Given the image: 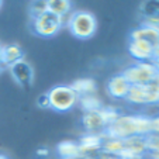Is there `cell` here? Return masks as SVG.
Returning <instances> with one entry per match:
<instances>
[{
    "instance_id": "1",
    "label": "cell",
    "mask_w": 159,
    "mask_h": 159,
    "mask_svg": "<svg viewBox=\"0 0 159 159\" xmlns=\"http://www.w3.org/2000/svg\"><path fill=\"white\" fill-rule=\"evenodd\" d=\"M106 134L114 138L125 139L129 137H147L151 134V117L144 114H123L107 128Z\"/></svg>"
},
{
    "instance_id": "2",
    "label": "cell",
    "mask_w": 159,
    "mask_h": 159,
    "mask_svg": "<svg viewBox=\"0 0 159 159\" xmlns=\"http://www.w3.org/2000/svg\"><path fill=\"white\" fill-rule=\"evenodd\" d=\"M66 27L73 37L79 39H89L97 31V20L94 14L86 10H76L68 16Z\"/></svg>"
},
{
    "instance_id": "3",
    "label": "cell",
    "mask_w": 159,
    "mask_h": 159,
    "mask_svg": "<svg viewBox=\"0 0 159 159\" xmlns=\"http://www.w3.org/2000/svg\"><path fill=\"white\" fill-rule=\"evenodd\" d=\"M49 108L58 113H66L79 104V96L69 84H57L47 92Z\"/></svg>"
},
{
    "instance_id": "4",
    "label": "cell",
    "mask_w": 159,
    "mask_h": 159,
    "mask_svg": "<svg viewBox=\"0 0 159 159\" xmlns=\"http://www.w3.org/2000/svg\"><path fill=\"white\" fill-rule=\"evenodd\" d=\"M65 24V18L58 17L51 11H45L37 17L31 18V28L33 33L42 38L55 37Z\"/></svg>"
},
{
    "instance_id": "5",
    "label": "cell",
    "mask_w": 159,
    "mask_h": 159,
    "mask_svg": "<svg viewBox=\"0 0 159 159\" xmlns=\"http://www.w3.org/2000/svg\"><path fill=\"white\" fill-rule=\"evenodd\" d=\"M121 73L129 82L131 86H141V84L149 83L158 72L152 62H132Z\"/></svg>"
},
{
    "instance_id": "6",
    "label": "cell",
    "mask_w": 159,
    "mask_h": 159,
    "mask_svg": "<svg viewBox=\"0 0 159 159\" xmlns=\"http://www.w3.org/2000/svg\"><path fill=\"white\" fill-rule=\"evenodd\" d=\"M125 100L135 106H155L159 104V92L152 89L149 84L131 86Z\"/></svg>"
},
{
    "instance_id": "7",
    "label": "cell",
    "mask_w": 159,
    "mask_h": 159,
    "mask_svg": "<svg viewBox=\"0 0 159 159\" xmlns=\"http://www.w3.org/2000/svg\"><path fill=\"white\" fill-rule=\"evenodd\" d=\"M80 124L84 129V134L103 135V134H106V131L108 128V124L104 120V116H103L102 110L84 113L80 120Z\"/></svg>"
},
{
    "instance_id": "8",
    "label": "cell",
    "mask_w": 159,
    "mask_h": 159,
    "mask_svg": "<svg viewBox=\"0 0 159 159\" xmlns=\"http://www.w3.org/2000/svg\"><path fill=\"white\" fill-rule=\"evenodd\" d=\"M10 72V76L13 78V80L17 84H20L21 87H31L34 82V68L30 62H27L25 59L20 61V62L14 63V65L7 68Z\"/></svg>"
},
{
    "instance_id": "9",
    "label": "cell",
    "mask_w": 159,
    "mask_h": 159,
    "mask_svg": "<svg viewBox=\"0 0 159 159\" xmlns=\"http://www.w3.org/2000/svg\"><path fill=\"white\" fill-rule=\"evenodd\" d=\"M156 49L142 39L128 38V54L135 62H151L155 57Z\"/></svg>"
},
{
    "instance_id": "10",
    "label": "cell",
    "mask_w": 159,
    "mask_h": 159,
    "mask_svg": "<svg viewBox=\"0 0 159 159\" xmlns=\"http://www.w3.org/2000/svg\"><path fill=\"white\" fill-rule=\"evenodd\" d=\"M129 87H131V84L124 78L123 73H117V75L111 76L108 79L107 84H106L108 96L114 100H125L127 94L129 92Z\"/></svg>"
},
{
    "instance_id": "11",
    "label": "cell",
    "mask_w": 159,
    "mask_h": 159,
    "mask_svg": "<svg viewBox=\"0 0 159 159\" xmlns=\"http://www.w3.org/2000/svg\"><path fill=\"white\" fill-rule=\"evenodd\" d=\"M128 38L142 39V41L152 45L156 51L159 49V27H155V25L141 24L138 27L132 28Z\"/></svg>"
},
{
    "instance_id": "12",
    "label": "cell",
    "mask_w": 159,
    "mask_h": 159,
    "mask_svg": "<svg viewBox=\"0 0 159 159\" xmlns=\"http://www.w3.org/2000/svg\"><path fill=\"white\" fill-rule=\"evenodd\" d=\"M78 142H79V147H80V152H82V155H83V159H84L86 156L92 155V153L102 151L103 135L83 134Z\"/></svg>"
},
{
    "instance_id": "13",
    "label": "cell",
    "mask_w": 159,
    "mask_h": 159,
    "mask_svg": "<svg viewBox=\"0 0 159 159\" xmlns=\"http://www.w3.org/2000/svg\"><path fill=\"white\" fill-rule=\"evenodd\" d=\"M57 155L59 159H83L78 141H61L57 145Z\"/></svg>"
},
{
    "instance_id": "14",
    "label": "cell",
    "mask_w": 159,
    "mask_h": 159,
    "mask_svg": "<svg viewBox=\"0 0 159 159\" xmlns=\"http://www.w3.org/2000/svg\"><path fill=\"white\" fill-rule=\"evenodd\" d=\"M69 86L72 87L73 92H75L79 97L96 94V92H97V83H96V80L92 78L76 79V80L72 82V84H69Z\"/></svg>"
},
{
    "instance_id": "15",
    "label": "cell",
    "mask_w": 159,
    "mask_h": 159,
    "mask_svg": "<svg viewBox=\"0 0 159 159\" xmlns=\"http://www.w3.org/2000/svg\"><path fill=\"white\" fill-rule=\"evenodd\" d=\"M25 57L24 51L18 44H7L3 45V63L6 68L23 61Z\"/></svg>"
},
{
    "instance_id": "16",
    "label": "cell",
    "mask_w": 159,
    "mask_h": 159,
    "mask_svg": "<svg viewBox=\"0 0 159 159\" xmlns=\"http://www.w3.org/2000/svg\"><path fill=\"white\" fill-rule=\"evenodd\" d=\"M72 10V2L68 0H48V11L58 17L66 18Z\"/></svg>"
},
{
    "instance_id": "17",
    "label": "cell",
    "mask_w": 159,
    "mask_h": 159,
    "mask_svg": "<svg viewBox=\"0 0 159 159\" xmlns=\"http://www.w3.org/2000/svg\"><path fill=\"white\" fill-rule=\"evenodd\" d=\"M79 106L84 113H90V111H99L102 110L104 106L103 102L97 94H90V96H83L79 97Z\"/></svg>"
},
{
    "instance_id": "18",
    "label": "cell",
    "mask_w": 159,
    "mask_h": 159,
    "mask_svg": "<svg viewBox=\"0 0 159 159\" xmlns=\"http://www.w3.org/2000/svg\"><path fill=\"white\" fill-rule=\"evenodd\" d=\"M28 10H30L31 18L37 17V16L42 14V13H45V11H48V0H37V2H31Z\"/></svg>"
},
{
    "instance_id": "19",
    "label": "cell",
    "mask_w": 159,
    "mask_h": 159,
    "mask_svg": "<svg viewBox=\"0 0 159 159\" xmlns=\"http://www.w3.org/2000/svg\"><path fill=\"white\" fill-rule=\"evenodd\" d=\"M145 138H147L148 153L159 152V135H156V134H149V135H147Z\"/></svg>"
},
{
    "instance_id": "20",
    "label": "cell",
    "mask_w": 159,
    "mask_h": 159,
    "mask_svg": "<svg viewBox=\"0 0 159 159\" xmlns=\"http://www.w3.org/2000/svg\"><path fill=\"white\" fill-rule=\"evenodd\" d=\"M37 104H38V107L41 108H49V99H48V94L44 93L41 94V96L37 99Z\"/></svg>"
},
{
    "instance_id": "21",
    "label": "cell",
    "mask_w": 159,
    "mask_h": 159,
    "mask_svg": "<svg viewBox=\"0 0 159 159\" xmlns=\"http://www.w3.org/2000/svg\"><path fill=\"white\" fill-rule=\"evenodd\" d=\"M151 134L159 135V114L151 117Z\"/></svg>"
},
{
    "instance_id": "22",
    "label": "cell",
    "mask_w": 159,
    "mask_h": 159,
    "mask_svg": "<svg viewBox=\"0 0 159 159\" xmlns=\"http://www.w3.org/2000/svg\"><path fill=\"white\" fill-rule=\"evenodd\" d=\"M35 155L39 156V158H47L49 155V149L47 147H38L35 151Z\"/></svg>"
},
{
    "instance_id": "23",
    "label": "cell",
    "mask_w": 159,
    "mask_h": 159,
    "mask_svg": "<svg viewBox=\"0 0 159 159\" xmlns=\"http://www.w3.org/2000/svg\"><path fill=\"white\" fill-rule=\"evenodd\" d=\"M148 84H149L152 89H155V90H158L159 92V73H156V75L152 78V80H151Z\"/></svg>"
},
{
    "instance_id": "24",
    "label": "cell",
    "mask_w": 159,
    "mask_h": 159,
    "mask_svg": "<svg viewBox=\"0 0 159 159\" xmlns=\"http://www.w3.org/2000/svg\"><path fill=\"white\" fill-rule=\"evenodd\" d=\"M152 62V65L155 66V69H156V72L159 73V49L155 52V57H153V59L151 61Z\"/></svg>"
},
{
    "instance_id": "25",
    "label": "cell",
    "mask_w": 159,
    "mask_h": 159,
    "mask_svg": "<svg viewBox=\"0 0 159 159\" xmlns=\"http://www.w3.org/2000/svg\"><path fill=\"white\" fill-rule=\"evenodd\" d=\"M4 69H7V68L4 66V63H3V45L0 44V73L3 72Z\"/></svg>"
},
{
    "instance_id": "26",
    "label": "cell",
    "mask_w": 159,
    "mask_h": 159,
    "mask_svg": "<svg viewBox=\"0 0 159 159\" xmlns=\"http://www.w3.org/2000/svg\"><path fill=\"white\" fill-rule=\"evenodd\" d=\"M0 159H9L6 155H3V153H0Z\"/></svg>"
},
{
    "instance_id": "27",
    "label": "cell",
    "mask_w": 159,
    "mask_h": 159,
    "mask_svg": "<svg viewBox=\"0 0 159 159\" xmlns=\"http://www.w3.org/2000/svg\"><path fill=\"white\" fill-rule=\"evenodd\" d=\"M2 6H3V2H2V0H0V9H2Z\"/></svg>"
},
{
    "instance_id": "28",
    "label": "cell",
    "mask_w": 159,
    "mask_h": 159,
    "mask_svg": "<svg viewBox=\"0 0 159 159\" xmlns=\"http://www.w3.org/2000/svg\"><path fill=\"white\" fill-rule=\"evenodd\" d=\"M149 159H153V158H149Z\"/></svg>"
}]
</instances>
